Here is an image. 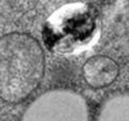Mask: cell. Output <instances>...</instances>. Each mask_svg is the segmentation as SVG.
Wrapping results in <instances>:
<instances>
[{
  "label": "cell",
  "instance_id": "6da1fadb",
  "mask_svg": "<svg viewBox=\"0 0 129 121\" xmlns=\"http://www.w3.org/2000/svg\"><path fill=\"white\" fill-rule=\"evenodd\" d=\"M45 63L44 49L30 34L0 37V98L9 103L25 100L41 82Z\"/></svg>",
  "mask_w": 129,
  "mask_h": 121
},
{
  "label": "cell",
  "instance_id": "7a4b0ae2",
  "mask_svg": "<svg viewBox=\"0 0 129 121\" xmlns=\"http://www.w3.org/2000/svg\"><path fill=\"white\" fill-rule=\"evenodd\" d=\"M96 27V16L89 6L67 5L47 20L44 40L50 50L60 53L71 52L92 39Z\"/></svg>",
  "mask_w": 129,
  "mask_h": 121
},
{
  "label": "cell",
  "instance_id": "3957f363",
  "mask_svg": "<svg viewBox=\"0 0 129 121\" xmlns=\"http://www.w3.org/2000/svg\"><path fill=\"white\" fill-rule=\"evenodd\" d=\"M22 121H89V111L86 100L78 93L55 90L32 102Z\"/></svg>",
  "mask_w": 129,
  "mask_h": 121
},
{
  "label": "cell",
  "instance_id": "277c9868",
  "mask_svg": "<svg viewBox=\"0 0 129 121\" xmlns=\"http://www.w3.org/2000/svg\"><path fill=\"white\" fill-rule=\"evenodd\" d=\"M119 74V66L107 56H93L82 66V77L91 88H104L111 85Z\"/></svg>",
  "mask_w": 129,
  "mask_h": 121
},
{
  "label": "cell",
  "instance_id": "5b68a950",
  "mask_svg": "<svg viewBox=\"0 0 129 121\" xmlns=\"http://www.w3.org/2000/svg\"><path fill=\"white\" fill-rule=\"evenodd\" d=\"M97 121H129V96H115L101 107Z\"/></svg>",
  "mask_w": 129,
  "mask_h": 121
}]
</instances>
